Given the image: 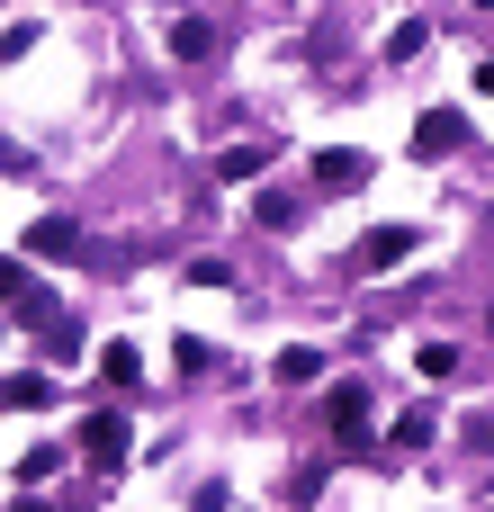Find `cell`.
Here are the masks:
<instances>
[{"label":"cell","instance_id":"cell-1","mask_svg":"<svg viewBox=\"0 0 494 512\" xmlns=\"http://www.w3.org/2000/svg\"><path fill=\"white\" fill-rule=\"evenodd\" d=\"M414 243H423L414 225H369V234L351 243V270H360V279H387V270H396V261H405Z\"/></svg>","mask_w":494,"mask_h":512},{"label":"cell","instance_id":"cell-2","mask_svg":"<svg viewBox=\"0 0 494 512\" xmlns=\"http://www.w3.org/2000/svg\"><path fill=\"white\" fill-rule=\"evenodd\" d=\"M324 423H333V441H342V450H369V432H378L369 387H333V396H324Z\"/></svg>","mask_w":494,"mask_h":512},{"label":"cell","instance_id":"cell-3","mask_svg":"<svg viewBox=\"0 0 494 512\" xmlns=\"http://www.w3.org/2000/svg\"><path fill=\"white\" fill-rule=\"evenodd\" d=\"M81 459H90V468H108V477L126 468V414H117V405L81 414Z\"/></svg>","mask_w":494,"mask_h":512},{"label":"cell","instance_id":"cell-4","mask_svg":"<svg viewBox=\"0 0 494 512\" xmlns=\"http://www.w3.org/2000/svg\"><path fill=\"white\" fill-rule=\"evenodd\" d=\"M459 144H468V117H459V108L414 117V153H423V162H441V153H459Z\"/></svg>","mask_w":494,"mask_h":512},{"label":"cell","instance_id":"cell-5","mask_svg":"<svg viewBox=\"0 0 494 512\" xmlns=\"http://www.w3.org/2000/svg\"><path fill=\"white\" fill-rule=\"evenodd\" d=\"M315 180H324V189H369V153H360V144H324V153H315Z\"/></svg>","mask_w":494,"mask_h":512},{"label":"cell","instance_id":"cell-6","mask_svg":"<svg viewBox=\"0 0 494 512\" xmlns=\"http://www.w3.org/2000/svg\"><path fill=\"white\" fill-rule=\"evenodd\" d=\"M36 342H45V369H81V360H90V342H81V324H72V315H54Z\"/></svg>","mask_w":494,"mask_h":512},{"label":"cell","instance_id":"cell-7","mask_svg":"<svg viewBox=\"0 0 494 512\" xmlns=\"http://www.w3.org/2000/svg\"><path fill=\"white\" fill-rule=\"evenodd\" d=\"M27 252H36V261H54V252H81V225H72V216H36V225H27Z\"/></svg>","mask_w":494,"mask_h":512},{"label":"cell","instance_id":"cell-8","mask_svg":"<svg viewBox=\"0 0 494 512\" xmlns=\"http://www.w3.org/2000/svg\"><path fill=\"white\" fill-rule=\"evenodd\" d=\"M0 405L9 414H36V405H54V378L45 369H18V378H0Z\"/></svg>","mask_w":494,"mask_h":512},{"label":"cell","instance_id":"cell-9","mask_svg":"<svg viewBox=\"0 0 494 512\" xmlns=\"http://www.w3.org/2000/svg\"><path fill=\"white\" fill-rule=\"evenodd\" d=\"M171 54H180V63H207V54H216V18H180V27H171Z\"/></svg>","mask_w":494,"mask_h":512},{"label":"cell","instance_id":"cell-10","mask_svg":"<svg viewBox=\"0 0 494 512\" xmlns=\"http://www.w3.org/2000/svg\"><path fill=\"white\" fill-rule=\"evenodd\" d=\"M99 378H108L117 396H126V387H144V360H135V342H108V351H99Z\"/></svg>","mask_w":494,"mask_h":512},{"label":"cell","instance_id":"cell-11","mask_svg":"<svg viewBox=\"0 0 494 512\" xmlns=\"http://www.w3.org/2000/svg\"><path fill=\"white\" fill-rule=\"evenodd\" d=\"M252 171H270L261 144H225V153H216V180H252Z\"/></svg>","mask_w":494,"mask_h":512},{"label":"cell","instance_id":"cell-12","mask_svg":"<svg viewBox=\"0 0 494 512\" xmlns=\"http://www.w3.org/2000/svg\"><path fill=\"white\" fill-rule=\"evenodd\" d=\"M315 378H324V351H306V342L279 351V387H315Z\"/></svg>","mask_w":494,"mask_h":512},{"label":"cell","instance_id":"cell-13","mask_svg":"<svg viewBox=\"0 0 494 512\" xmlns=\"http://www.w3.org/2000/svg\"><path fill=\"white\" fill-rule=\"evenodd\" d=\"M432 432H441V423H432V405H414V414H396V432H387V441H396V450H432Z\"/></svg>","mask_w":494,"mask_h":512},{"label":"cell","instance_id":"cell-14","mask_svg":"<svg viewBox=\"0 0 494 512\" xmlns=\"http://www.w3.org/2000/svg\"><path fill=\"white\" fill-rule=\"evenodd\" d=\"M423 45H432V27H423V18H405V27H396V36H387V54H396V63H414V54H423Z\"/></svg>","mask_w":494,"mask_h":512},{"label":"cell","instance_id":"cell-15","mask_svg":"<svg viewBox=\"0 0 494 512\" xmlns=\"http://www.w3.org/2000/svg\"><path fill=\"white\" fill-rule=\"evenodd\" d=\"M36 297V279H27V261H0V306H27Z\"/></svg>","mask_w":494,"mask_h":512},{"label":"cell","instance_id":"cell-16","mask_svg":"<svg viewBox=\"0 0 494 512\" xmlns=\"http://www.w3.org/2000/svg\"><path fill=\"white\" fill-rule=\"evenodd\" d=\"M468 441H477V450H494V414H477V423H468Z\"/></svg>","mask_w":494,"mask_h":512},{"label":"cell","instance_id":"cell-17","mask_svg":"<svg viewBox=\"0 0 494 512\" xmlns=\"http://www.w3.org/2000/svg\"><path fill=\"white\" fill-rule=\"evenodd\" d=\"M477 90H486V99H494V54H486V63H477Z\"/></svg>","mask_w":494,"mask_h":512},{"label":"cell","instance_id":"cell-18","mask_svg":"<svg viewBox=\"0 0 494 512\" xmlns=\"http://www.w3.org/2000/svg\"><path fill=\"white\" fill-rule=\"evenodd\" d=\"M9 512H45V504H36V495H18V504H9Z\"/></svg>","mask_w":494,"mask_h":512}]
</instances>
